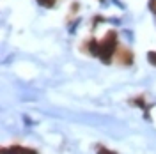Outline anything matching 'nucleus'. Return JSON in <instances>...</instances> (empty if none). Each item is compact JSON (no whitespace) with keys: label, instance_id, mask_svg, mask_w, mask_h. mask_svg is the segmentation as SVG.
Listing matches in <instances>:
<instances>
[{"label":"nucleus","instance_id":"obj_1","mask_svg":"<svg viewBox=\"0 0 156 154\" xmlns=\"http://www.w3.org/2000/svg\"><path fill=\"white\" fill-rule=\"evenodd\" d=\"M117 46H119V41H117V32L115 30H108L107 36L101 41V48H99V60L103 64H110L112 57L115 55Z\"/></svg>","mask_w":156,"mask_h":154},{"label":"nucleus","instance_id":"obj_2","mask_svg":"<svg viewBox=\"0 0 156 154\" xmlns=\"http://www.w3.org/2000/svg\"><path fill=\"white\" fill-rule=\"evenodd\" d=\"M2 154H37V151L23 145H9V147H2Z\"/></svg>","mask_w":156,"mask_h":154},{"label":"nucleus","instance_id":"obj_3","mask_svg":"<svg viewBox=\"0 0 156 154\" xmlns=\"http://www.w3.org/2000/svg\"><path fill=\"white\" fill-rule=\"evenodd\" d=\"M117 60L121 66H131L133 64V53L129 48H119L117 50Z\"/></svg>","mask_w":156,"mask_h":154},{"label":"nucleus","instance_id":"obj_4","mask_svg":"<svg viewBox=\"0 0 156 154\" xmlns=\"http://www.w3.org/2000/svg\"><path fill=\"white\" fill-rule=\"evenodd\" d=\"M89 53L94 55V57H99V48H101V41H96V39H90L87 43Z\"/></svg>","mask_w":156,"mask_h":154},{"label":"nucleus","instance_id":"obj_5","mask_svg":"<svg viewBox=\"0 0 156 154\" xmlns=\"http://www.w3.org/2000/svg\"><path fill=\"white\" fill-rule=\"evenodd\" d=\"M37 4L41 5V7L50 9V7H53V5H55V0H37Z\"/></svg>","mask_w":156,"mask_h":154},{"label":"nucleus","instance_id":"obj_6","mask_svg":"<svg viewBox=\"0 0 156 154\" xmlns=\"http://www.w3.org/2000/svg\"><path fill=\"white\" fill-rule=\"evenodd\" d=\"M147 62L151 66H156V51H149L147 53Z\"/></svg>","mask_w":156,"mask_h":154},{"label":"nucleus","instance_id":"obj_7","mask_svg":"<svg viewBox=\"0 0 156 154\" xmlns=\"http://www.w3.org/2000/svg\"><path fill=\"white\" fill-rule=\"evenodd\" d=\"M133 105L136 106H142V108H146V103H144V97H135V101H131Z\"/></svg>","mask_w":156,"mask_h":154},{"label":"nucleus","instance_id":"obj_8","mask_svg":"<svg viewBox=\"0 0 156 154\" xmlns=\"http://www.w3.org/2000/svg\"><path fill=\"white\" fill-rule=\"evenodd\" d=\"M98 154H117L115 151H110V149H105V147H99L98 149Z\"/></svg>","mask_w":156,"mask_h":154},{"label":"nucleus","instance_id":"obj_9","mask_svg":"<svg viewBox=\"0 0 156 154\" xmlns=\"http://www.w3.org/2000/svg\"><path fill=\"white\" fill-rule=\"evenodd\" d=\"M149 9L153 12H156V0H149Z\"/></svg>","mask_w":156,"mask_h":154}]
</instances>
